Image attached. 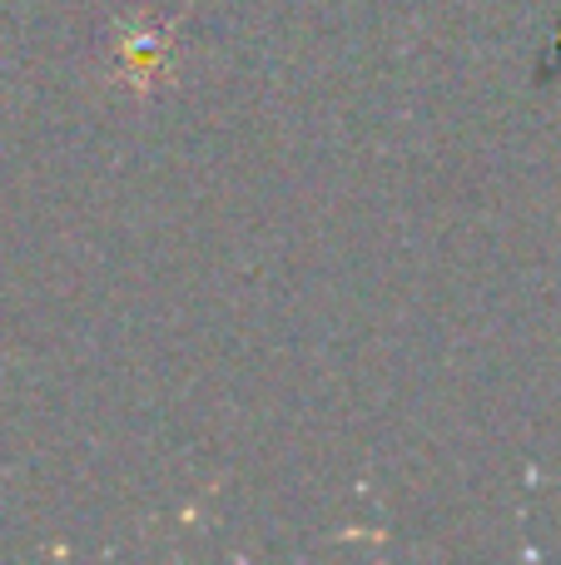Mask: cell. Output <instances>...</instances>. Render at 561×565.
<instances>
[{
  "instance_id": "obj_1",
  "label": "cell",
  "mask_w": 561,
  "mask_h": 565,
  "mask_svg": "<svg viewBox=\"0 0 561 565\" xmlns=\"http://www.w3.org/2000/svg\"><path fill=\"white\" fill-rule=\"evenodd\" d=\"M165 50H169V40L159 35L155 25L139 30V35H125V45H119V70H129V79H149L165 65Z\"/></svg>"
}]
</instances>
